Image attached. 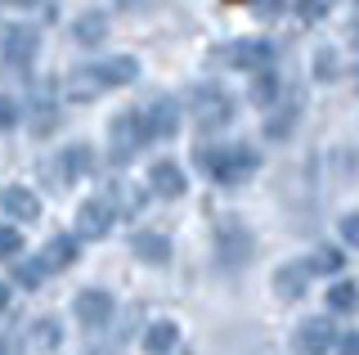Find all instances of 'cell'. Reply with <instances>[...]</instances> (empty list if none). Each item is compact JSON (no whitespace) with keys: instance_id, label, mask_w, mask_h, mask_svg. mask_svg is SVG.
Masks as SVG:
<instances>
[{"instance_id":"9","label":"cell","mask_w":359,"mask_h":355,"mask_svg":"<svg viewBox=\"0 0 359 355\" xmlns=\"http://www.w3.org/2000/svg\"><path fill=\"white\" fill-rule=\"evenodd\" d=\"M144 144V135H140V121H135V113H126V117H117L112 121V153H117L121 162L130 158L135 149Z\"/></svg>"},{"instance_id":"4","label":"cell","mask_w":359,"mask_h":355,"mask_svg":"<svg viewBox=\"0 0 359 355\" xmlns=\"http://www.w3.org/2000/svg\"><path fill=\"white\" fill-rule=\"evenodd\" d=\"M112 220H117L112 203H99V198H90V203L76 207V234H81V239H104L108 229H112Z\"/></svg>"},{"instance_id":"19","label":"cell","mask_w":359,"mask_h":355,"mask_svg":"<svg viewBox=\"0 0 359 355\" xmlns=\"http://www.w3.org/2000/svg\"><path fill=\"white\" fill-rule=\"evenodd\" d=\"M95 72H99V81H104V86H126V81H135V59L104 63V68H95Z\"/></svg>"},{"instance_id":"2","label":"cell","mask_w":359,"mask_h":355,"mask_svg":"<svg viewBox=\"0 0 359 355\" xmlns=\"http://www.w3.org/2000/svg\"><path fill=\"white\" fill-rule=\"evenodd\" d=\"M72 315H76V324H86V328H104L112 319V297L104 288H86V293H76Z\"/></svg>"},{"instance_id":"13","label":"cell","mask_w":359,"mask_h":355,"mask_svg":"<svg viewBox=\"0 0 359 355\" xmlns=\"http://www.w3.org/2000/svg\"><path fill=\"white\" fill-rule=\"evenodd\" d=\"M5 216H14V220H36L41 216V198L32 194V189H5Z\"/></svg>"},{"instance_id":"3","label":"cell","mask_w":359,"mask_h":355,"mask_svg":"<svg viewBox=\"0 0 359 355\" xmlns=\"http://www.w3.org/2000/svg\"><path fill=\"white\" fill-rule=\"evenodd\" d=\"M135 121H140L144 140H162V135H171V130L180 126V108L166 104V99H157V104L144 108V113H135Z\"/></svg>"},{"instance_id":"22","label":"cell","mask_w":359,"mask_h":355,"mask_svg":"<svg viewBox=\"0 0 359 355\" xmlns=\"http://www.w3.org/2000/svg\"><path fill=\"white\" fill-rule=\"evenodd\" d=\"M265 59H269L265 46H233L229 50V63H243V68H261Z\"/></svg>"},{"instance_id":"18","label":"cell","mask_w":359,"mask_h":355,"mask_svg":"<svg viewBox=\"0 0 359 355\" xmlns=\"http://www.w3.org/2000/svg\"><path fill=\"white\" fill-rule=\"evenodd\" d=\"M341 265H346V257H341L337 248H319V252L306 261V270H310V274H337Z\"/></svg>"},{"instance_id":"29","label":"cell","mask_w":359,"mask_h":355,"mask_svg":"<svg viewBox=\"0 0 359 355\" xmlns=\"http://www.w3.org/2000/svg\"><path fill=\"white\" fill-rule=\"evenodd\" d=\"M355 234H359V229H355V216H346V220H341V239L355 243Z\"/></svg>"},{"instance_id":"32","label":"cell","mask_w":359,"mask_h":355,"mask_svg":"<svg viewBox=\"0 0 359 355\" xmlns=\"http://www.w3.org/2000/svg\"><path fill=\"white\" fill-rule=\"evenodd\" d=\"M14 5H32V0H14Z\"/></svg>"},{"instance_id":"24","label":"cell","mask_w":359,"mask_h":355,"mask_svg":"<svg viewBox=\"0 0 359 355\" xmlns=\"http://www.w3.org/2000/svg\"><path fill=\"white\" fill-rule=\"evenodd\" d=\"M18 252H22V234H18V229H9V225H0V261L18 257Z\"/></svg>"},{"instance_id":"31","label":"cell","mask_w":359,"mask_h":355,"mask_svg":"<svg viewBox=\"0 0 359 355\" xmlns=\"http://www.w3.org/2000/svg\"><path fill=\"white\" fill-rule=\"evenodd\" d=\"M5 306H9V288L0 283V310H5Z\"/></svg>"},{"instance_id":"10","label":"cell","mask_w":359,"mask_h":355,"mask_svg":"<svg viewBox=\"0 0 359 355\" xmlns=\"http://www.w3.org/2000/svg\"><path fill=\"white\" fill-rule=\"evenodd\" d=\"M41 270L50 274V270H67V265L76 261V239H67V234H59V239H50L45 243V252H41Z\"/></svg>"},{"instance_id":"5","label":"cell","mask_w":359,"mask_h":355,"mask_svg":"<svg viewBox=\"0 0 359 355\" xmlns=\"http://www.w3.org/2000/svg\"><path fill=\"white\" fill-rule=\"evenodd\" d=\"M332 342H337V324H328V319H301V328H297L301 355H328Z\"/></svg>"},{"instance_id":"28","label":"cell","mask_w":359,"mask_h":355,"mask_svg":"<svg viewBox=\"0 0 359 355\" xmlns=\"http://www.w3.org/2000/svg\"><path fill=\"white\" fill-rule=\"evenodd\" d=\"M332 347L341 351V355H359V342L355 337H341V342H332Z\"/></svg>"},{"instance_id":"16","label":"cell","mask_w":359,"mask_h":355,"mask_svg":"<svg viewBox=\"0 0 359 355\" xmlns=\"http://www.w3.org/2000/svg\"><path fill=\"white\" fill-rule=\"evenodd\" d=\"M59 324L54 319H32V328H27V347H36V351H59Z\"/></svg>"},{"instance_id":"23","label":"cell","mask_w":359,"mask_h":355,"mask_svg":"<svg viewBox=\"0 0 359 355\" xmlns=\"http://www.w3.org/2000/svg\"><path fill=\"white\" fill-rule=\"evenodd\" d=\"M41 279H45L41 261H27V265H18V270H14V283L18 288H41Z\"/></svg>"},{"instance_id":"26","label":"cell","mask_w":359,"mask_h":355,"mask_svg":"<svg viewBox=\"0 0 359 355\" xmlns=\"http://www.w3.org/2000/svg\"><path fill=\"white\" fill-rule=\"evenodd\" d=\"M76 32H81V41H86V46H95V41L104 36V23H99V18H86V23L76 27Z\"/></svg>"},{"instance_id":"20","label":"cell","mask_w":359,"mask_h":355,"mask_svg":"<svg viewBox=\"0 0 359 355\" xmlns=\"http://www.w3.org/2000/svg\"><path fill=\"white\" fill-rule=\"evenodd\" d=\"M67 91H72L76 99H95L99 91H104V81H99V72H95V68H86V72H76L72 81H67Z\"/></svg>"},{"instance_id":"6","label":"cell","mask_w":359,"mask_h":355,"mask_svg":"<svg viewBox=\"0 0 359 355\" xmlns=\"http://www.w3.org/2000/svg\"><path fill=\"white\" fill-rule=\"evenodd\" d=\"M216 243H220V261L224 265H243L247 252H252V234H247L238 220H224L216 229Z\"/></svg>"},{"instance_id":"21","label":"cell","mask_w":359,"mask_h":355,"mask_svg":"<svg viewBox=\"0 0 359 355\" xmlns=\"http://www.w3.org/2000/svg\"><path fill=\"white\" fill-rule=\"evenodd\" d=\"M90 162H95V158H90L86 144H76V149L63 153V166H67V175H72V180H76V175H90Z\"/></svg>"},{"instance_id":"1","label":"cell","mask_w":359,"mask_h":355,"mask_svg":"<svg viewBox=\"0 0 359 355\" xmlns=\"http://www.w3.org/2000/svg\"><path fill=\"white\" fill-rule=\"evenodd\" d=\"M202 166H207L216 180L238 185V180H247V175L256 171V153L243 149V144H233V149H220V153H202Z\"/></svg>"},{"instance_id":"30","label":"cell","mask_w":359,"mask_h":355,"mask_svg":"<svg viewBox=\"0 0 359 355\" xmlns=\"http://www.w3.org/2000/svg\"><path fill=\"white\" fill-rule=\"evenodd\" d=\"M0 355H22V351H18L14 337H0Z\"/></svg>"},{"instance_id":"25","label":"cell","mask_w":359,"mask_h":355,"mask_svg":"<svg viewBox=\"0 0 359 355\" xmlns=\"http://www.w3.org/2000/svg\"><path fill=\"white\" fill-rule=\"evenodd\" d=\"M252 99H256V104H269V99H274V76H269V72H261L252 81Z\"/></svg>"},{"instance_id":"17","label":"cell","mask_w":359,"mask_h":355,"mask_svg":"<svg viewBox=\"0 0 359 355\" xmlns=\"http://www.w3.org/2000/svg\"><path fill=\"white\" fill-rule=\"evenodd\" d=\"M355 302H359V293H355V283H332L328 288V310H337V315H351L355 310Z\"/></svg>"},{"instance_id":"12","label":"cell","mask_w":359,"mask_h":355,"mask_svg":"<svg viewBox=\"0 0 359 355\" xmlns=\"http://www.w3.org/2000/svg\"><path fill=\"white\" fill-rule=\"evenodd\" d=\"M306 279H310L306 261H301V265H283V270L274 274V293L283 297V302H297V297L306 293Z\"/></svg>"},{"instance_id":"27","label":"cell","mask_w":359,"mask_h":355,"mask_svg":"<svg viewBox=\"0 0 359 355\" xmlns=\"http://www.w3.org/2000/svg\"><path fill=\"white\" fill-rule=\"evenodd\" d=\"M18 121V108H14V99H0V130H9Z\"/></svg>"},{"instance_id":"11","label":"cell","mask_w":359,"mask_h":355,"mask_svg":"<svg viewBox=\"0 0 359 355\" xmlns=\"http://www.w3.org/2000/svg\"><path fill=\"white\" fill-rule=\"evenodd\" d=\"M175 347H180V328L171 324V319L149 324V333H144V351H149V355H171Z\"/></svg>"},{"instance_id":"7","label":"cell","mask_w":359,"mask_h":355,"mask_svg":"<svg viewBox=\"0 0 359 355\" xmlns=\"http://www.w3.org/2000/svg\"><path fill=\"white\" fill-rule=\"evenodd\" d=\"M194 121H198L202 130L224 126V121H229V99L216 95V91H198L194 95Z\"/></svg>"},{"instance_id":"14","label":"cell","mask_w":359,"mask_h":355,"mask_svg":"<svg viewBox=\"0 0 359 355\" xmlns=\"http://www.w3.org/2000/svg\"><path fill=\"white\" fill-rule=\"evenodd\" d=\"M0 50H5V59H9V63H27V59H32V50H36V36H32L27 27H9V32H5V41H0Z\"/></svg>"},{"instance_id":"15","label":"cell","mask_w":359,"mask_h":355,"mask_svg":"<svg viewBox=\"0 0 359 355\" xmlns=\"http://www.w3.org/2000/svg\"><path fill=\"white\" fill-rule=\"evenodd\" d=\"M135 257L140 261H149V265H166L171 261V243H166L162 234H135Z\"/></svg>"},{"instance_id":"8","label":"cell","mask_w":359,"mask_h":355,"mask_svg":"<svg viewBox=\"0 0 359 355\" xmlns=\"http://www.w3.org/2000/svg\"><path fill=\"white\" fill-rule=\"evenodd\" d=\"M149 189L157 198H180V194H184V171H180L175 162H157L149 171Z\"/></svg>"}]
</instances>
